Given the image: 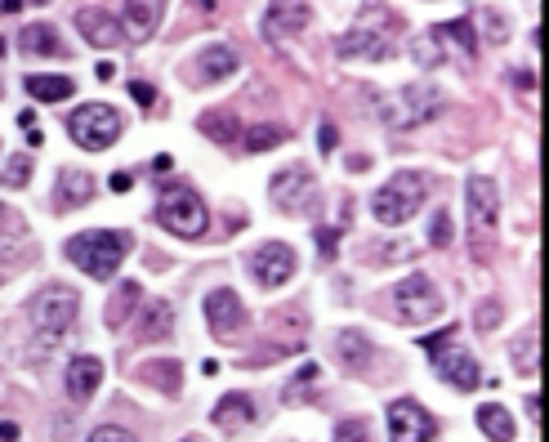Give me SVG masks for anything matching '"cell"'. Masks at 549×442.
<instances>
[{
  "mask_svg": "<svg viewBox=\"0 0 549 442\" xmlns=\"http://www.w3.org/2000/svg\"><path fill=\"white\" fill-rule=\"evenodd\" d=\"M308 18H313V5H308V0H268L264 36L268 41H286V36L304 32Z\"/></svg>",
  "mask_w": 549,
  "mask_h": 442,
  "instance_id": "9a60e30c",
  "label": "cell"
},
{
  "mask_svg": "<svg viewBox=\"0 0 549 442\" xmlns=\"http://www.w3.org/2000/svg\"><path fill=\"white\" fill-rule=\"evenodd\" d=\"M76 32L94 45V50H112L121 41V23L103 9H76Z\"/></svg>",
  "mask_w": 549,
  "mask_h": 442,
  "instance_id": "e0dca14e",
  "label": "cell"
},
{
  "mask_svg": "<svg viewBox=\"0 0 549 442\" xmlns=\"http://www.w3.org/2000/svg\"><path fill=\"white\" fill-rule=\"evenodd\" d=\"M125 251H130V233H117V228H90V233L67 237L63 246V255L94 282H112L125 264Z\"/></svg>",
  "mask_w": 549,
  "mask_h": 442,
  "instance_id": "6da1fadb",
  "label": "cell"
},
{
  "mask_svg": "<svg viewBox=\"0 0 549 442\" xmlns=\"http://www.w3.org/2000/svg\"><path fill=\"white\" fill-rule=\"evenodd\" d=\"M183 442H201V438H183Z\"/></svg>",
  "mask_w": 549,
  "mask_h": 442,
  "instance_id": "bcb514c9",
  "label": "cell"
},
{
  "mask_svg": "<svg viewBox=\"0 0 549 442\" xmlns=\"http://www.w3.org/2000/svg\"><path fill=\"white\" fill-rule=\"evenodd\" d=\"M108 184H112V192H130V184H134V179H130V175H125V170H117V175H112V179H108Z\"/></svg>",
  "mask_w": 549,
  "mask_h": 442,
  "instance_id": "7bdbcfd3",
  "label": "cell"
},
{
  "mask_svg": "<svg viewBox=\"0 0 549 442\" xmlns=\"http://www.w3.org/2000/svg\"><path fill=\"white\" fill-rule=\"evenodd\" d=\"M433 36H438V45H456L465 59H474L478 54V36H474V18H456V23H442L433 27Z\"/></svg>",
  "mask_w": 549,
  "mask_h": 442,
  "instance_id": "484cf974",
  "label": "cell"
},
{
  "mask_svg": "<svg viewBox=\"0 0 549 442\" xmlns=\"http://www.w3.org/2000/svg\"><path fill=\"white\" fill-rule=\"evenodd\" d=\"M237 67H242L237 50H228V45H206V50H201L197 72H201V81H206V85H215V81H224V76H233Z\"/></svg>",
  "mask_w": 549,
  "mask_h": 442,
  "instance_id": "7402d4cb",
  "label": "cell"
},
{
  "mask_svg": "<svg viewBox=\"0 0 549 442\" xmlns=\"http://www.w3.org/2000/svg\"><path fill=\"white\" fill-rule=\"evenodd\" d=\"M425 175H416V170H398V175L389 179L380 192L371 197V215L375 224L384 228H402L407 219H416V210L425 206Z\"/></svg>",
  "mask_w": 549,
  "mask_h": 442,
  "instance_id": "3957f363",
  "label": "cell"
},
{
  "mask_svg": "<svg viewBox=\"0 0 549 442\" xmlns=\"http://www.w3.org/2000/svg\"><path fill=\"white\" fill-rule=\"evenodd\" d=\"M18 233H27V219L18 215L14 206H5V201H0V237H18Z\"/></svg>",
  "mask_w": 549,
  "mask_h": 442,
  "instance_id": "d590c367",
  "label": "cell"
},
{
  "mask_svg": "<svg viewBox=\"0 0 549 442\" xmlns=\"http://www.w3.org/2000/svg\"><path fill=\"white\" fill-rule=\"evenodd\" d=\"M170 326H175V309L166 300H152L148 317L139 322V340H161V335H170Z\"/></svg>",
  "mask_w": 549,
  "mask_h": 442,
  "instance_id": "83f0119b",
  "label": "cell"
},
{
  "mask_svg": "<svg viewBox=\"0 0 549 442\" xmlns=\"http://www.w3.org/2000/svg\"><path fill=\"white\" fill-rule=\"evenodd\" d=\"M63 380H67V393H72L76 402L94 398V393H99V384H103V362H99V358H90V353H81V358L67 362Z\"/></svg>",
  "mask_w": 549,
  "mask_h": 442,
  "instance_id": "ac0fdd59",
  "label": "cell"
},
{
  "mask_svg": "<svg viewBox=\"0 0 549 442\" xmlns=\"http://www.w3.org/2000/svg\"><path fill=\"white\" fill-rule=\"evenodd\" d=\"M0 438L14 442V438H18V425H9V420H5V425H0Z\"/></svg>",
  "mask_w": 549,
  "mask_h": 442,
  "instance_id": "ee69618b",
  "label": "cell"
},
{
  "mask_svg": "<svg viewBox=\"0 0 549 442\" xmlns=\"http://www.w3.org/2000/svg\"><path fill=\"white\" fill-rule=\"evenodd\" d=\"M478 326H483V331H491V326H500V304H496V300L478 309Z\"/></svg>",
  "mask_w": 549,
  "mask_h": 442,
  "instance_id": "f35d334b",
  "label": "cell"
},
{
  "mask_svg": "<svg viewBox=\"0 0 549 442\" xmlns=\"http://www.w3.org/2000/svg\"><path fill=\"white\" fill-rule=\"evenodd\" d=\"M465 210H469V251H474V259H487L491 233H496V224H500V188H496V179L469 175Z\"/></svg>",
  "mask_w": 549,
  "mask_h": 442,
  "instance_id": "277c9868",
  "label": "cell"
},
{
  "mask_svg": "<svg viewBox=\"0 0 549 442\" xmlns=\"http://www.w3.org/2000/svg\"><path fill=\"white\" fill-rule=\"evenodd\" d=\"M121 130H125V121L112 103H81V108L67 117V134H72V143L85 152L112 148V143L121 139Z\"/></svg>",
  "mask_w": 549,
  "mask_h": 442,
  "instance_id": "52a82bcc",
  "label": "cell"
},
{
  "mask_svg": "<svg viewBox=\"0 0 549 442\" xmlns=\"http://www.w3.org/2000/svg\"><path fill=\"white\" fill-rule=\"evenodd\" d=\"M206 322H210V331H215V340L233 344L237 331L246 326V304H242V295L228 291V286L210 291V295H206Z\"/></svg>",
  "mask_w": 549,
  "mask_h": 442,
  "instance_id": "7c38bea8",
  "label": "cell"
},
{
  "mask_svg": "<svg viewBox=\"0 0 549 442\" xmlns=\"http://www.w3.org/2000/svg\"><path fill=\"white\" fill-rule=\"evenodd\" d=\"M197 126H201L206 139H215V143H237V139H242V121H233L228 112H206Z\"/></svg>",
  "mask_w": 549,
  "mask_h": 442,
  "instance_id": "f1b7e54d",
  "label": "cell"
},
{
  "mask_svg": "<svg viewBox=\"0 0 549 442\" xmlns=\"http://www.w3.org/2000/svg\"><path fill=\"white\" fill-rule=\"evenodd\" d=\"M317 237H322V255L331 259V255H335V228H322V233H317Z\"/></svg>",
  "mask_w": 549,
  "mask_h": 442,
  "instance_id": "b9f144b4",
  "label": "cell"
},
{
  "mask_svg": "<svg viewBox=\"0 0 549 442\" xmlns=\"http://www.w3.org/2000/svg\"><path fill=\"white\" fill-rule=\"evenodd\" d=\"M32 170H36V157L18 152V157L5 161V170H0V184H5V188H27V184H32Z\"/></svg>",
  "mask_w": 549,
  "mask_h": 442,
  "instance_id": "f546056e",
  "label": "cell"
},
{
  "mask_svg": "<svg viewBox=\"0 0 549 442\" xmlns=\"http://www.w3.org/2000/svg\"><path fill=\"white\" fill-rule=\"evenodd\" d=\"M335 442H371V420L362 416H349L335 425Z\"/></svg>",
  "mask_w": 549,
  "mask_h": 442,
  "instance_id": "836d02e7",
  "label": "cell"
},
{
  "mask_svg": "<svg viewBox=\"0 0 549 442\" xmlns=\"http://www.w3.org/2000/svg\"><path fill=\"white\" fill-rule=\"evenodd\" d=\"M0 54H5V41H0Z\"/></svg>",
  "mask_w": 549,
  "mask_h": 442,
  "instance_id": "7dc6e473",
  "label": "cell"
},
{
  "mask_svg": "<svg viewBox=\"0 0 549 442\" xmlns=\"http://www.w3.org/2000/svg\"><path fill=\"white\" fill-rule=\"evenodd\" d=\"M130 94H134V99L143 103V108H152V99H157V94H152V85H148V81H130Z\"/></svg>",
  "mask_w": 549,
  "mask_h": 442,
  "instance_id": "ab89813d",
  "label": "cell"
},
{
  "mask_svg": "<svg viewBox=\"0 0 549 442\" xmlns=\"http://www.w3.org/2000/svg\"><path fill=\"white\" fill-rule=\"evenodd\" d=\"M384 300H389V313L398 317V322H407V326H425V322H433V317L442 313V295H438V286L429 282V273L402 277Z\"/></svg>",
  "mask_w": 549,
  "mask_h": 442,
  "instance_id": "ba28073f",
  "label": "cell"
},
{
  "mask_svg": "<svg viewBox=\"0 0 549 442\" xmlns=\"http://www.w3.org/2000/svg\"><path fill=\"white\" fill-rule=\"evenodd\" d=\"M268 192H273V206L286 210V215H300V210L313 206V175H308L304 166H286L273 175V184H268Z\"/></svg>",
  "mask_w": 549,
  "mask_h": 442,
  "instance_id": "4fadbf2b",
  "label": "cell"
},
{
  "mask_svg": "<svg viewBox=\"0 0 549 442\" xmlns=\"http://www.w3.org/2000/svg\"><path fill=\"white\" fill-rule=\"evenodd\" d=\"M433 434H438V420L429 416L425 402L398 398L389 407V442H429Z\"/></svg>",
  "mask_w": 549,
  "mask_h": 442,
  "instance_id": "8fae6325",
  "label": "cell"
},
{
  "mask_svg": "<svg viewBox=\"0 0 549 442\" xmlns=\"http://www.w3.org/2000/svg\"><path fill=\"white\" fill-rule=\"evenodd\" d=\"M161 18H166V0H125V14H121V41L143 45L157 36Z\"/></svg>",
  "mask_w": 549,
  "mask_h": 442,
  "instance_id": "5bb4252c",
  "label": "cell"
},
{
  "mask_svg": "<svg viewBox=\"0 0 549 442\" xmlns=\"http://www.w3.org/2000/svg\"><path fill=\"white\" fill-rule=\"evenodd\" d=\"M429 246H451V215H447V210H438V215H433Z\"/></svg>",
  "mask_w": 549,
  "mask_h": 442,
  "instance_id": "8d00e7d4",
  "label": "cell"
},
{
  "mask_svg": "<svg viewBox=\"0 0 549 442\" xmlns=\"http://www.w3.org/2000/svg\"><path fill=\"white\" fill-rule=\"evenodd\" d=\"M317 139H322V152L335 148V126H331V121H322V134H317Z\"/></svg>",
  "mask_w": 549,
  "mask_h": 442,
  "instance_id": "60d3db41",
  "label": "cell"
},
{
  "mask_svg": "<svg viewBox=\"0 0 549 442\" xmlns=\"http://www.w3.org/2000/svg\"><path fill=\"white\" fill-rule=\"evenodd\" d=\"M335 353H340L344 371H366V367H371V358H375L371 340H366L362 331H344L340 340H335Z\"/></svg>",
  "mask_w": 549,
  "mask_h": 442,
  "instance_id": "cb8c5ba5",
  "label": "cell"
},
{
  "mask_svg": "<svg viewBox=\"0 0 549 442\" xmlns=\"http://www.w3.org/2000/svg\"><path fill=\"white\" fill-rule=\"evenodd\" d=\"M411 54H416V63H420V67H438V63H442L438 36H433V32H425V36H420V41H416V50H411Z\"/></svg>",
  "mask_w": 549,
  "mask_h": 442,
  "instance_id": "e575fe53",
  "label": "cell"
},
{
  "mask_svg": "<svg viewBox=\"0 0 549 442\" xmlns=\"http://www.w3.org/2000/svg\"><path fill=\"white\" fill-rule=\"evenodd\" d=\"M134 304H139V282H121V286H117V300H112V309H108V322L121 326V313H125V309L134 313Z\"/></svg>",
  "mask_w": 549,
  "mask_h": 442,
  "instance_id": "1f68e13d",
  "label": "cell"
},
{
  "mask_svg": "<svg viewBox=\"0 0 549 442\" xmlns=\"http://www.w3.org/2000/svg\"><path fill=\"white\" fill-rule=\"evenodd\" d=\"M18 45H23V54H41V59H59V54H72V50L63 45V36H59V27H54V23H32V27H23Z\"/></svg>",
  "mask_w": 549,
  "mask_h": 442,
  "instance_id": "44dd1931",
  "label": "cell"
},
{
  "mask_svg": "<svg viewBox=\"0 0 549 442\" xmlns=\"http://www.w3.org/2000/svg\"><path fill=\"white\" fill-rule=\"evenodd\" d=\"M14 9H23V0H0V14H14Z\"/></svg>",
  "mask_w": 549,
  "mask_h": 442,
  "instance_id": "f6af8a7d",
  "label": "cell"
},
{
  "mask_svg": "<svg viewBox=\"0 0 549 442\" xmlns=\"http://www.w3.org/2000/svg\"><path fill=\"white\" fill-rule=\"evenodd\" d=\"M371 108L389 130H416V126H429L447 108V94L438 85H402L393 94H375Z\"/></svg>",
  "mask_w": 549,
  "mask_h": 442,
  "instance_id": "7a4b0ae2",
  "label": "cell"
},
{
  "mask_svg": "<svg viewBox=\"0 0 549 442\" xmlns=\"http://www.w3.org/2000/svg\"><path fill=\"white\" fill-rule=\"evenodd\" d=\"M282 139H286V130L264 126V121H259V126H246V130H242V148H246V152H268V148H277Z\"/></svg>",
  "mask_w": 549,
  "mask_h": 442,
  "instance_id": "4dcf8cb0",
  "label": "cell"
},
{
  "mask_svg": "<svg viewBox=\"0 0 549 442\" xmlns=\"http://www.w3.org/2000/svg\"><path fill=\"white\" fill-rule=\"evenodd\" d=\"M23 90L32 94L36 103H63V99H72V94H76V81H72V76L36 72V76H27V81H23Z\"/></svg>",
  "mask_w": 549,
  "mask_h": 442,
  "instance_id": "603a6c76",
  "label": "cell"
},
{
  "mask_svg": "<svg viewBox=\"0 0 549 442\" xmlns=\"http://www.w3.org/2000/svg\"><path fill=\"white\" fill-rule=\"evenodd\" d=\"M246 268L264 291H277V286H286L295 273H300V255H295L286 242H264L246 255Z\"/></svg>",
  "mask_w": 549,
  "mask_h": 442,
  "instance_id": "30bf717a",
  "label": "cell"
},
{
  "mask_svg": "<svg viewBox=\"0 0 549 442\" xmlns=\"http://www.w3.org/2000/svg\"><path fill=\"white\" fill-rule=\"evenodd\" d=\"M335 54L340 59H366V63H384L389 59V41L375 32H362V27H353V32H344L340 41H335Z\"/></svg>",
  "mask_w": 549,
  "mask_h": 442,
  "instance_id": "d6986e66",
  "label": "cell"
},
{
  "mask_svg": "<svg viewBox=\"0 0 549 442\" xmlns=\"http://www.w3.org/2000/svg\"><path fill=\"white\" fill-rule=\"evenodd\" d=\"M157 219H161V228H166V233L183 237V242H197V237H206V228H210V210H206V201H201L188 184H175V188L161 192V201H157Z\"/></svg>",
  "mask_w": 549,
  "mask_h": 442,
  "instance_id": "5b68a950",
  "label": "cell"
},
{
  "mask_svg": "<svg viewBox=\"0 0 549 442\" xmlns=\"http://www.w3.org/2000/svg\"><path fill=\"white\" fill-rule=\"evenodd\" d=\"M425 349H429L433 367H438V376L447 380L451 389L469 393V389L483 384V367H478V358L456 344V326H447V331H438V335H425Z\"/></svg>",
  "mask_w": 549,
  "mask_h": 442,
  "instance_id": "8992f818",
  "label": "cell"
},
{
  "mask_svg": "<svg viewBox=\"0 0 549 442\" xmlns=\"http://www.w3.org/2000/svg\"><path fill=\"white\" fill-rule=\"evenodd\" d=\"M94 175H85V170H59V179H54V210L67 215V210H81L85 201L94 197Z\"/></svg>",
  "mask_w": 549,
  "mask_h": 442,
  "instance_id": "2e32d148",
  "label": "cell"
},
{
  "mask_svg": "<svg viewBox=\"0 0 549 442\" xmlns=\"http://www.w3.org/2000/svg\"><path fill=\"white\" fill-rule=\"evenodd\" d=\"M90 442H134L125 429H117V425H103V429H94L90 434Z\"/></svg>",
  "mask_w": 549,
  "mask_h": 442,
  "instance_id": "74e56055",
  "label": "cell"
},
{
  "mask_svg": "<svg viewBox=\"0 0 549 442\" xmlns=\"http://www.w3.org/2000/svg\"><path fill=\"white\" fill-rule=\"evenodd\" d=\"M210 416H215V425L224 429V434H237V429H246L250 420H255V398H250V393H224Z\"/></svg>",
  "mask_w": 549,
  "mask_h": 442,
  "instance_id": "ffe728a7",
  "label": "cell"
},
{
  "mask_svg": "<svg viewBox=\"0 0 549 442\" xmlns=\"http://www.w3.org/2000/svg\"><path fill=\"white\" fill-rule=\"evenodd\" d=\"M478 429H483L491 442H514V434H518L514 416H509L500 402H487V407H478Z\"/></svg>",
  "mask_w": 549,
  "mask_h": 442,
  "instance_id": "d4e9b609",
  "label": "cell"
},
{
  "mask_svg": "<svg viewBox=\"0 0 549 442\" xmlns=\"http://www.w3.org/2000/svg\"><path fill=\"white\" fill-rule=\"evenodd\" d=\"M139 376L152 384V389H161V393H170V398H175V393L183 389V367L175 358H166V362H143L139 367Z\"/></svg>",
  "mask_w": 549,
  "mask_h": 442,
  "instance_id": "4316f807",
  "label": "cell"
},
{
  "mask_svg": "<svg viewBox=\"0 0 549 442\" xmlns=\"http://www.w3.org/2000/svg\"><path fill=\"white\" fill-rule=\"evenodd\" d=\"M76 291L72 286H45V291L32 295V304H27V317H32L36 335H45V340H63V331H72L76 322Z\"/></svg>",
  "mask_w": 549,
  "mask_h": 442,
  "instance_id": "9c48e42d",
  "label": "cell"
},
{
  "mask_svg": "<svg viewBox=\"0 0 549 442\" xmlns=\"http://www.w3.org/2000/svg\"><path fill=\"white\" fill-rule=\"evenodd\" d=\"M483 27H487V41H491V45H505V41H509V18H505V9L487 5V9H483Z\"/></svg>",
  "mask_w": 549,
  "mask_h": 442,
  "instance_id": "d6a6232c",
  "label": "cell"
}]
</instances>
